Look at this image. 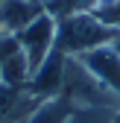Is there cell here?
I'll use <instances>...</instances> for the list:
<instances>
[{"label":"cell","instance_id":"cell-4","mask_svg":"<svg viewBox=\"0 0 120 123\" xmlns=\"http://www.w3.org/2000/svg\"><path fill=\"white\" fill-rule=\"evenodd\" d=\"M65 62H67V53L56 44V50L44 59V65L32 73L29 79V91L41 100H50V97H59L62 94V82H65Z\"/></svg>","mask_w":120,"mask_h":123},{"label":"cell","instance_id":"cell-10","mask_svg":"<svg viewBox=\"0 0 120 123\" xmlns=\"http://www.w3.org/2000/svg\"><path fill=\"white\" fill-rule=\"evenodd\" d=\"M94 15H97V18L106 24V26H111V29H117V32H120V0L97 6V9H94Z\"/></svg>","mask_w":120,"mask_h":123},{"label":"cell","instance_id":"cell-7","mask_svg":"<svg viewBox=\"0 0 120 123\" xmlns=\"http://www.w3.org/2000/svg\"><path fill=\"white\" fill-rule=\"evenodd\" d=\"M29 79H32V70H29V62L26 56L21 53V47L15 50L6 62L3 68H0V85H12V88H26Z\"/></svg>","mask_w":120,"mask_h":123},{"label":"cell","instance_id":"cell-5","mask_svg":"<svg viewBox=\"0 0 120 123\" xmlns=\"http://www.w3.org/2000/svg\"><path fill=\"white\" fill-rule=\"evenodd\" d=\"M76 59H82V65L91 70L111 94L120 97V50L114 44L111 47H100L94 53H85V56H76Z\"/></svg>","mask_w":120,"mask_h":123},{"label":"cell","instance_id":"cell-13","mask_svg":"<svg viewBox=\"0 0 120 123\" xmlns=\"http://www.w3.org/2000/svg\"><path fill=\"white\" fill-rule=\"evenodd\" d=\"M114 47H117V50H120V38H117V41H114Z\"/></svg>","mask_w":120,"mask_h":123},{"label":"cell","instance_id":"cell-11","mask_svg":"<svg viewBox=\"0 0 120 123\" xmlns=\"http://www.w3.org/2000/svg\"><path fill=\"white\" fill-rule=\"evenodd\" d=\"M18 50V38H12V35H0V68H3V62Z\"/></svg>","mask_w":120,"mask_h":123},{"label":"cell","instance_id":"cell-9","mask_svg":"<svg viewBox=\"0 0 120 123\" xmlns=\"http://www.w3.org/2000/svg\"><path fill=\"white\" fill-rule=\"evenodd\" d=\"M102 0H50L44 3V12H50L56 21L70 18V15H85V12H94Z\"/></svg>","mask_w":120,"mask_h":123},{"label":"cell","instance_id":"cell-3","mask_svg":"<svg viewBox=\"0 0 120 123\" xmlns=\"http://www.w3.org/2000/svg\"><path fill=\"white\" fill-rule=\"evenodd\" d=\"M56 38H59V21L53 18L50 12H41L26 29L18 32V47L26 56L32 73L44 65V59L56 50Z\"/></svg>","mask_w":120,"mask_h":123},{"label":"cell","instance_id":"cell-15","mask_svg":"<svg viewBox=\"0 0 120 123\" xmlns=\"http://www.w3.org/2000/svg\"><path fill=\"white\" fill-rule=\"evenodd\" d=\"M0 3H3V0H0Z\"/></svg>","mask_w":120,"mask_h":123},{"label":"cell","instance_id":"cell-6","mask_svg":"<svg viewBox=\"0 0 120 123\" xmlns=\"http://www.w3.org/2000/svg\"><path fill=\"white\" fill-rule=\"evenodd\" d=\"M41 12L44 6L38 0H3L0 3V35L18 38V32L26 29Z\"/></svg>","mask_w":120,"mask_h":123},{"label":"cell","instance_id":"cell-14","mask_svg":"<svg viewBox=\"0 0 120 123\" xmlns=\"http://www.w3.org/2000/svg\"><path fill=\"white\" fill-rule=\"evenodd\" d=\"M44 3H50V0H41V6H44Z\"/></svg>","mask_w":120,"mask_h":123},{"label":"cell","instance_id":"cell-8","mask_svg":"<svg viewBox=\"0 0 120 123\" xmlns=\"http://www.w3.org/2000/svg\"><path fill=\"white\" fill-rule=\"evenodd\" d=\"M70 111H73V109H70L67 100H62V97H50V100H44L38 109L29 114L26 123H67Z\"/></svg>","mask_w":120,"mask_h":123},{"label":"cell","instance_id":"cell-2","mask_svg":"<svg viewBox=\"0 0 120 123\" xmlns=\"http://www.w3.org/2000/svg\"><path fill=\"white\" fill-rule=\"evenodd\" d=\"M117 38H120L117 29L106 26L94 12H85V15H70V18L59 21L56 44L67 56H85V53H94L100 47H111Z\"/></svg>","mask_w":120,"mask_h":123},{"label":"cell","instance_id":"cell-12","mask_svg":"<svg viewBox=\"0 0 120 123\" xmlns=\"http://www.w3.org/2000/svg\"><path fill=\"white\" fill-rule=\"evenodd\" d=\"M111 123H120V109H117V111H111Z\"/></svg>","mask_w":120,"mask_h":123},{"label":"cell","instance_id":"cell-1","mask_svg":"<svg viewBox=\"0 0 120 123\" xmlns=\"http://www.w3.org/2000/svg\"><path fill=\"white\" fill-rule=\"evenodd\" d=\"M59 97L67 100L70 109H106V111L120 109V97L111 94L76 56H67L65 62V82Z\"/></svg>","mask_w":120,"mask_h":123},{"label":"cell","instance_id":"cell-16","mask_svg":"<svg viewBox=\"0 0 120 123\" xmlns=\"http://www.w3.org/2000/svg\"><path fill=\"white\" fill-rule=\"evenodd\" d=\"M38 3H41V0H38Z\"/></svg>","mask_w":120,"mask_h":123}]
</instances>
